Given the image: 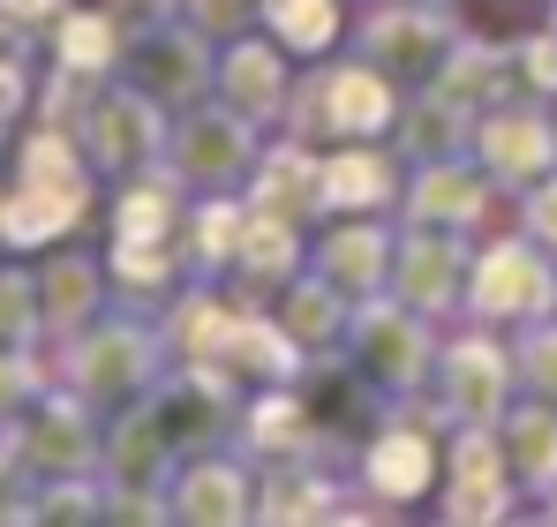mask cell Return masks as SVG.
I'll use <instances>...</instances> for the list:
<instances>
[{
    "mask_svg": "<svg viewBox=\"0 0 557 527\" xmlns=\"http://www.w3.org/2000/svg\"><path fill=\"white\" fill-rule=\"evenodd\" d=\"M174 467H182V452L166 438V422L151 415V400L106 415V452H98V482L106 490H166Z\"/></svg>",
    "mask_w": 557,
    "mask_h": 527,
    "instance_id": "obj_24",
    "label": "cell"
},
{
    "mask_svg": "<svg viewBox=\"0 0 557 527\" xmlns=\"http://www.w3.org/2000/svg\"><path fill=\"white\" fill-rule=\"evenodd\" d=\"M166 136H174V113L151 98V90H136L128 76H113V84H98V98L84 106V121H76V144H84V159L98 167V181H136V174H159L166 167Z\"/></svg>",
    "mask_w": 557,
    "mask_h": 527,
    "instance_id": "obj_9",
    "label": "cell"
},
{
    "mask_svg": "<svg viewBox=\"0 0 557 527\" xmlns=\"http://www.w3.org/2000/svg\"><path fill=\"white\" fill-rule=\"evenodd\" d=\"M0 347H46L38 271H23V264H0Z\"/></svg>",
    "mask_w": 557,
    "mask_h": 527,
    "instance_id": "obj_35",
    "label": "cell"
},
{
    "mask_svg": "<svg viewBox=\"0 0 557 527\" xmlns=\"http://www.w3.org/2000/svg\"><path fill=\"white\" fill-rule=\"evenodd\" d=\"M512 76H520V98H557V30H528V38H512Z\"/></svg>",
    "mask_w": 557,
    "mask_h": 527,
    "instance_id": "obj_38",
    "label": "cell"
},
{
    "mask_svg": "<svg viewBox=\"0 0 557 527\" xmlns=\"http://www.w3.org/2000/svg\"><path fill=\"white\" fill-rule=\"evenodd\" d=\"M460 38H467V15L453 0H370L362 23H355V53L376 61L399 90H422Z\"/></svg>",
    "mask_w": 557,
    "mask_h": 527,
    "instance_id": "obj_8",
    "label": "cell"
},
{
    "mask_svg": "<svg viewBox=\"0 0 557 527\" xmlns=\"http://www.w3.org/2000/svg\"><path fill=\"white\" fill-rule=\"evenodd\" d=\"M257 151H264V121L234 113L226 98H196L174 113V136H166V174L182 181L188 196H242L257 174Z\"/></svg>",
    "mask_w": 557,
    "mask_h": 527,
    "instance_id": "obj_7",
    "label": "cell"
},
{
    "mask_svg": "<svg viewBox=\"0 0 557 527\" xmlns=\"http://www.w3.org/2000/svg\"><path fill=\"white\" fill-rule=\"evenodd\" d=\"M121 294H113V271H106V257H91V249H46V264H38V317H46V347H69L84 324H98L106 309H113Z\"/></svg>",
    "mask_w": 557,
    "mask_h": 527,
    "instance_id": "obj_19",
    "label": "cell"
},
{
    "mask_svg": "<svg viewBox=\"0 0 557 527\" xmlns=\"http://www.w3.org/2000/svg\"><path fill=\"white\" fill-rule=\"evenodd\" d=\"M520 513V482H512V459L497 422H460L445 430V482H437V520H512Z\"/></svg>",
    "mask_w": 557,
    "mask_h": 527,
    "instance_id": "obj_13",
    "label": "cell"
},
{
    "mask_svg": "<svg viewBox=\"0 0 557 527\" xmlns=\"http://www.w3.org/2000/svg\"><path fill=\"white\" fill-rule=\"evenodd\" d=\"M46 384H53V369L38 361V347H0V422H23Z\"/></svg>",
    "mask_w": 557,
    "mask_h": 527,
    "instance_id": "obj_37",
    "label": "cell"
},
{
    "mask_svg": "<svg viewBox=\"0 0 557 527\" xmlns=\"http://www.w3.org/2000/svg\"><path fill=\"white\" fill-rule=\"evenodd\" d=\"M392 151H399L407 167H422V159H460V151H474V113L453 106V98H437V90H407V106H399V121H392Z\"/></svg>",
    "mask_w": 557,
    "mask_h": 527,
    "instance_id": "obj_32",
    "label": "cell"
},
{
    "mask_svg": "<svg viewBox=\"0 0 557 527\" xmlns=\"http://www.w3.org/2000/svg\"><path fill=\"white\" fill-rule=\"evenodd\" d=\"M294 61H324L339 38H347V0H264L257 15Z\"/></svg>",
    "mask_w": 557,
    "mask_h": 527,
    "instance_id": "obj_34",
    "label": "cell"
},
{
    "mask_svg": "<svg viewBox=\"0 0 557 527\" xmlns=\"http://www.w3.org/2000/svg\"><path fill=\"white\" fill-rule=\"evenodd\" d=\"M557 317V257L535 234H490L474 242L467 264V324H497V332H520V324H543Z\"/></svg>",
    "mask_w": 557,
    "mask_h": 527,
    "instance_id": "obj_6",
    "label": "cell"
},
{
    "mask_svg": "<svg viewBox=\"0 0 557 527\" xmlns=\"http://www.w3.org/2000/svg\"><path fill=\"white\" fill-rule=\"evenodd\" d=\"M242 226H249V196H188L182 211V279L196 286H226L234 279V249H242Z\"/></svg>",
    "mask_w": 557,
    "mask_h": 527,
    "instance_id": "obj_28",
    "label": "cell"
},
{
    "mask_svg": "<svg viewBox=\"0 0 557 527\" xmlns=\"http://www.w3.org/2000/svg\"><path fill=\"white\" fill-rule=\"evenodd\" d=\"M301 264H309V226L272 219V211H249L242 249H234V279H226V286H234L242 302H272Z\"/></svg>",
    "mask_w": 557,
    "mask_h": 527,
    "instance_id": "obj_30",
    "label": "cell"
},
{
    "mask_svg": "<svg viewBox=\"0 0 557 527\" xmlns=\"http://www.w3.org/2000/svg\"><path fill=\"white\" fill-rule=\"evenodd\" d=\"M550 30H557V0H550Z\"/></svg>",
    "mask_w": 557,
    "mask_h": 527,
    "instance_id": "obj_45",
    "label": "cell"
},
{
    "mask_svg": "<svg viewBox=\"0 0 557 527\" xmlns=\"http://www.w3.org/2000/svg\"><path fill=\"white\" fill-rule=\"evenodd\" d=\"M151 415L166 422V438L174 452H219V444L242 438V407H249V384L242 377H226V369H203V361H174L151 392Z\"/></svg>",
    "mask_w": 557,
    "mask_h": 527,
    "instance_id": "obj_12",
    "label": "cell"
},
{
    "mask_svg": "<svg viewBox=\"0 0 557 527\" xmlns=\"http://www.w3.org/2000/svg\"><path fill=\"white\" fill-rule=\"evenodd\" d=\"M482 234H445V226H407L399 219V249H392V302L422 309L430 324L467 317V264H474Z\"/></svg>",
    "mask_w": 557,
    "mask_h": 527,
    "instance_id": "obj_14",
    "label": "cell"
},
{
    "mask_svg": "<svg viewBox=\"0 0 557 527\" xmlns=\"http://www.w3.org/2000/svg\"><path fill=\"white\" fill-rule=\"evenodd\" d=\"M174 15H188L211 46H226V38H242V30H257V15H264V0H174Z\"/></svg>",
    "mask_w": 557,
    "mask_h": 527,
    "instance_id": "obj_39",
    "label": "cell"
},
{
    "mask_svg": "<svg viewBox=\"0 0 557 527\" xmlns=\"http://www.w3.org/2000/svg\"><path fill=\"white\" fill-rule=\"evenodd\" d=\"M497 438H505V459H512V482H520V498L528 505H543L557 490V407L550 400H512L505 407V422H497Z\"/></svg>",
    "mask_w": 557,
    "mask_h": 527,
    "instance_id": "obj_31",
    "label": "cell"
},
{
    "mask_svg": "<svg viewBox=\"0 0 557 527\" xmlns=\"http://www.w3.org/2000/svg\"><path fill=\"white\" fill-rule=\"evenodd\" d=\"M392 249H399L392 211H355V219H332V226L309 242V264H317L339 294L370 302V294L392 286Z\"/></svg>",
    "mask_w": 557,
    "mask_h": 527,
    "instance_id": "obj_20",
    "label": "cell"
},
{
    "mask_svg": "<svg viewBox=\"0 0 557 527\" xmlns=\"http://www.w3.org/2000/svg\"><path fill=\"white\" fill-rule=\"evenodd\" d=\"M512 400H520L512 332H497V324H460V332H445L437 384H430L422 415H430L437 430H460V422H505Z\"/></svg>",
    "mask_w": 557,
    "mask_h": 527,
    "instance_id": "obj_5",
    "label": "cell"
},
{
    "mask_svg": "<svg viewBox=\"0 0 557 527\" xmlns=\"http://www.w3.org/2000/svg\"><path fill=\"white\" fill-rule=\"evenodd\" d=\"M490 196H497V181L474 167V151H460V159H422V167H407L399 219L407 226H445V234H482L490 226Z\"/></svg>",
    "mask_w": 557,
    "mask_h": 527,
    "instance_id": "obj_18",
    "label": "cell"
},
{
    "mask_svg": "<svg viewBox=\"0 0 557 527\" xmlns=\"http://www.w3.org/2000/svg\"><path fill=\"white\" fill-rule=\"evenodd\" d=\"M286 90H294V53L278 46L264 23L219 46V84H211V98H226L234 113H249V121L278 128V113H286Z\"/></svg>",
    "mask_w": 557,
    "mask_h": 527,
    "instance_id": "obj_21",
    "label": "cell"
},
{
    "mask_svg": "<svg viewBox=\"0 0 557 527\" xmlns=\"http://www.w3.org/2000/svg\"><path fill=\"white\" fill-rule=\"evenodd\" d=\"M121 76H128L136 90H151L166 113H182V106H196V98H211V84H219V46H211L188 15L159 8V15H136V23H128Z\"/></svg>",
    "mask_w": 557,
    "mask_h": 527,
    "instance_id": "obj_11",
    "label": "cell"
},
{
    "mask_svg": "<svg viewBox=\"0 0 557 527\" xmlns=\"http://www.w3.org/2000/svg\"><path fill=\"white\" fill-rule=\"evenodd\" d=\"M445 482V430L422 407H384L370 438L355 444V490H370L376 505H422Z\"/></svg>",
    "mask_w": 557,
    "mask_h": 527,
    "instance_id": "obj_10",
    "label": "cell"
},
{
    "mask_svg": "<svg viewBox=\"0 0 557 527\" xmlns=\"http://www.w3.org/2000/svg\"><path fill=\"white\" fill-rule=\"evenodd\" d=\"M512 361H520V392L557 407V317L520 324V332H512Z\"/></svg>",
    "mask_w": 557,
    "mask_h": 527,
    "instance_id": "obj_36",
    "label": "cell"
},
{
    "mask_svg": "<svg viewBox=\"0 0 557 527\" xmlns=\"http://www.w3.org/2000/svg\"><path fill=\"white\" fill-rule=\"evenodd\" d=\"M355 482H339L324 459H257V520H347Z\"/></svg>",
    "mask_w": 557,
    "mask_h": 527,
    "instance_id": "obj_26",
    "label": "cell"
},
{
    "mask_svg": "<svg viewBox=\"0 0 557 527\" xmlns=\"http://www.w3.org/2000/svg\"><path fill=\"white\" fill-rule=\"evenodd\" d=\"M98 452H106V415H98L84 392L69 384H46L23 415V475L30 482H69V475H98Z\"/></svg>",
    "mask_w": 557,
    "mask_h": 527,
    "instance_id": "obj_15",
    "label": "cell"
},
{
    "mask_svg": "<svg viewBox=\"0 0 557 527\" xmlns=\"http://www.w3.org/2000/svg\"><path fill=\"white\" fill-rule=\"evenodd\" d=\"M520 234H535V242L557 257V167L535 181L528 196H520Z\"/></svg>",
    "mask_w": 557,
    "mask_h": 527,
    "instance_id": "obj_40",
    "label": "cell"
},
{
    "mask_svg": "<svg viewBox=\"0 0 557 527\" xmlns=\"http://www.w3.org/2000/svg\"><path fill=\"white\" fill-rule=\"evenodd\" d=\"M399 188H407V159L384 136L376 144H324V219H355V211L399 219Z\"/></svg>",
    "mask_w": 557,
    "mask_h": 527,
    "instance_id": "obj_25",
    "label": "cell"
},
{
    "mask_svg": "<svg viewBox=\"0 0 557 527\" xmlns=\"http://www.w3.org/2000/svg\"><path fill=\"white\" fill-rule=\"evenodd\" d=\"M98 204V167L84 159L76 128L38 121L15 136V181L0 188V249L8 257H46L69 242Z\"/></svg>",
    "mask_w": 557,
    "mask_h": 527,
    "instance_id": "obj_1",
    "label": "cell"
},
{
    "mask_svg": "<svg viewBox=\"0 0 557 527\" xmlns=\"http://www.w3.org/2000/svg\"><path fill=\"white\" fill-rule=\"evenodd\" d=\"M437 354H445V324H430L422 309H407L392 294H370L355 309L339 361L376 392V407H422L437 384Z\"/></svg>",
    "mask_w": 557,
    "mask_h": 527,
    "instance_id": "obj_4",
    "label": "cell"
},
{
    "mask_svg": "<svg viewBox=\"0 0 557 527\" xmlns=\"http://www.w3.org/2000/svg\"><path fill=\"white\" fill-rule=\"evenodd\" d=\"M61 354V369H53V384H69V392H84L98 415H113V407H136L166 369H174V354H166V332H159V309H136V302H113L98 324H84Z\"/></svg>",
    "mask_w": 557,
    "mask_h": 527,
    "instance_id": "obj_2",
    "label": "cell"
},
{
    "mask_svg": "<svg viewBox=\"0 0 557 527\" xmlns=\"http://www.w3.org/2000/svg\"><path fill=\"white\" fill-rule=\"evenodd\" d=\"M535 513H543V520H557V490H550V498H543V505H535Z\"/></svg>",
    "mask_w": 557,
    "mask_h": 527,
    "instance_id": "obj_43",
    "label": "cell"
},
{
    "mask_svg": "<svg viewBox=\"0 0 557 527\" xmlns=\"http://www.w3.org/2000/svg\"><path fill=\"white\" fill-rule=\"evenodd\" d=\"M355 309H362V302H355V294H339V286L317 271V264H301V271H294V279H286V286L272 294V317L286 324V332H294V340H301V347H309V361H317V369H324L332 354L347 347V332H355Z\"/></svg>",
    "mask_w": 557,
    "mask_h": 527,
    "instance_id": "obj_27",
    "label": "cell"
},
{
    "mask_svg": "<svg viewBox=\"0 0 557 527\" xmlns=\"http://www.w3.org/2000/svg\"><path fill=\"white\" fill-rule=\"evenodd\" d=\"M242 452L249 459H324L332 452V430L309 400V384H257L249 407H242Z\"/></svg>",
    "mask_w": 557,
    "mask_h": 527,
    "instance_id": "obj_22",
    "label": "cell"
},
{
    "mask_svg": "<svg viewBox=\"0 0 557 527\" xmlns=\"http://www.w3.org/2000/svg\"><path fill=\"white\" fill-rule=\"evenodd\" d=\"M46 38H53V69H69V76H98V84L121 76V53H128V23H121V8H69Z\"/></svg>",
    "mask_w": 557,
    "mask_h": 527,
    "instance_id": "obj_33",
    "label": "cell"
},
{
    "mask_svg": "<svg viewBox=\"0 0 557 527\" xmlns=\"http://www.w3.org/2000/svg\"><path fill=\"white\" fill-rule=\"evenodd\" d=\"M8 136H15V121H8V113H0V151H8Z\"/></svg>",
    "mask_w": 557,
    "mask_h": 527,
    "instance_id": "obj_44",
    "label": "cell"
},
{
    "mask_svg": "<svg viewBox=\"0 0 557 527\" xmlns=\"http://www.w3.org/2000/svg\"><path fill=\"white\" fill-rule=\"evenodd\" d=\"M113 8H121V15H128V8H136V15H159V8H174V0H113Z\"/></svg>",
    "mask_w": 557,
    "mask_h": 527,
    "instance_id": "obj_42",
    "label": "cell"
},
{
    "mask_svg": "<svg viewBox=\"0 0 557 527\" xmlns=\"http://www.w3.org/2000/svg\"><path fill=\"white\" fill-rule=\"evenodd\" d=\"M407 90L392 84L376 61H309V76H294L286 90V113L278 128L286 136H309V144H392V121H399Z\"/></svg>",
    "mask_w": 557,
    "mask_h": 527,
    "instance_id": "obj_3",
    "label": "cell"
},
{
    "mask_svg": "<svg viewBox=\"0 0 557 527\" xmlns=\"http://www.w3.org/2000/svg\"><path fill=\"white\" fill-rule=\"evenodd\" d=\"M422 90L453 98V106H467V113L482 121L490 106L520 98V76H512V38H482V30H467L460 46L445 53V69H437V76H430Z\"/></svg>",
    "mask_w": 557,
    "mask_h": 527,
    "instance_id": "obj_29",
    "label": "cell"
},
{
    "mask_svg": "<svg viewBox=\"0 0 557 527\" xmlns=\"http://www.w3.org/2000/svg\"><path fill=\"white\" fill-rule=\"evenodd\" d=\"M474 167L497 181V196H528L557 167V113L543 98H505L474 121Z\"/></svg>",
    "mask_w": 557,
    "mask_h": 527,
    "instance_id": "obj_16",
    "label": "cell"
},
{
    "mask_svg": "<svg viewBox=\"0 0 557 527\" xmlns=\"http://www.w3.org/2000/svg\"><path fill=\"white\" fill-rule=\"evenodd\" d=\"M61 15H69V0H0V23H8V30H23V38L53 30Z\"/></svg>",
    "mask_w": 557,
    "mask_h": 527,
    "instance_id": "obj_41",
    "label": "cell"
},
{
    "mask_svg": "<svg viewBox=\"0 0 557 527\" xmlns=\"http://www.w3.org/2000/svg\"><path fill=\"white\" fill-rule=\"evenodd\" d=\"M174 498V520L182 527H249L257 520V459L242 444H219V452H188L166 482Z\"/></svg>",
    "mask_w": 557,
    "mask_h": 527,
    "instance_id": "obj_17",
    "label": "cell"
},
{
    "mask_svg": "<svg viewBox=\"0 0 557 527\" xmlns=\"http://www.w3.org/2000/svg\"><path fill=\"white\" fill-rule=\"evenodd\" d=\"M242 196H249V211H272V219H294V226H317V219H324V144L278 128L272 144L257 151V174H249Z\"/></svg>",
    "mask_w": 557,
    "mask_h": 527,
    "instance_id": "obj_23",
    "label": "cell"
}]
</instances>
